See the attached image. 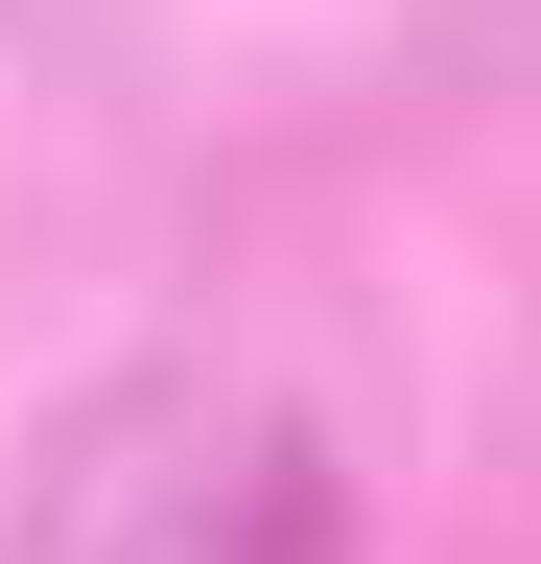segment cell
<instances>
[{
    "label": "cell",
    "mask_w": 541,
    "mask_h": 564,
    "mask_svg": "<svg viewBox=\"0 0 541 564\" xmlns=\"http://www.w3.org/2000/svg\"><path fill=\"white\" fill-rule=\"evenodd\" d=\"M213 564H354V494H329L306 447H259V470L213 494Z\"/></svg>",
    "instance_id": "obj_1"
}]
</instances>
